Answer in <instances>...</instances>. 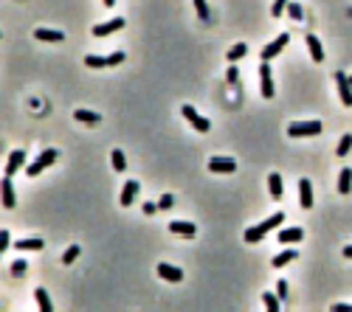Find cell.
I'll return each instance as SVG.
<instances>
[{
	"instance_id": "obj_1",
	"label": "cell",
	"mask_w": 352,
	"mask_h": 312,
	"mask_svg": "<svg viewBox=\"0 0 352 312\" xmlns=\"http://www.w3.org/2000/svg\"><path fill=\"white\" fill-rule=\"evenodd\" d=\"M282 223H285V214H282V211H276V214H271V217H268L265 223H259V225L248 228V231L242 233V239H245V242H262V239H265L268 233L273 231V228H279Z\"/></svg>"
},
{
	"instance_id": "obj_2",
	"label": "cell",
	"mask_w": 352,
	"mask_h": 312,
	"mask_svg": "<svg viewBox=\"0 0 352 312\" xmlns=\"http://www.w3.org/2000/svg\"><path fill=\"white\" fill-rule=\"evenodd\" d=\"M57 160V149H43L40 152V158L34 160V163H28L26 166V172H28V177H37V175H43V169H48V166Z\"/></svg>"
},
{
	"instance_id": "obj_3",
	"label": "cell",
	"mask_w": 352,
	"mask_h": 312,
	"mask_svg": "<svg viewBox=\"0 0 352 312\" xmlns=\"http://www.w3.org/2000/svg\"><path fill=\"white\" fill-rule=\"evenodd\" d=\"M321 133V121H293L288 127L290 138H304V135H319Z\"/></svg>"
},
{
	"instance_id": "obj_4",
	"label": "cell",
	"mask_w": 352,
	"mask_h": 312,
	"mask_svg": "<svg viewBox=\"0 0 352 312\" xmlns=\"http://www.w3.org/2000/svg\"><path fill=\"white\" fill-rule=\"evenodd\" d=\"M181 113H183V118H186L189 124H192L195 130H198V133H208V130H212V124H208V118H203L198 110H195L192 104H183L181 107Z\"/></svg>"
},
{
	"instance_id": "obj_5",
	"label": "cell",
	"mask_w": 352,
	"mask_h": 312,
	"mask_svg": "<svg viewBox=\"0 0 352 312\" xmlns=\"http://www.w3.org/2000/svg\"><path fill=\"white\" fill-rule=\"evenodd\" d=\"M23 166H26V152H23V149H14V152H9V160H6V172H3V175L14 177Z\"/></svg>"
},
{
	"instance_id": "obj_6",
	"label": "cell",
	"mask_w": 352,
	"mask_h": 312,
	"mask_svg": "<svg viewBox=\"0 0 352 312\" xmlns=\"http://www.w3.org/2000/svg\"><path fill=\"white\" fill-rule=\"evenodd\" d=\"M121 28H124V20L121 17H113V20H107V23L93 26V37H110V34L121 31Z\"/></svg>"
},
{
	"instance_id": "obj_7",
	"label": "cell",
	"mask_w": 352,
	"mask_h": 312,
	"mask_svg": "<svg viewBox=\"0 0 352 312\" xmlns=\"http://www.w3.org/2000/svg\"><path fill=\"white\" fill-rule=\"evenodd\" d=\"M259 82H262V96H265V99H273L276 87H273V76H271V65L268 62L259 65Z\"/></svg>"
},
{
	"instance_id": "obj_8",
	"label": "cell",
	"mask_w": 352,
	"mask_h": 312,
	"mask_svg": "<svg viewBox=\"0 0 352 312\" xmlns=\"http://www.w3.org/2000/svg\"><path fill=\"white\" fill-rule=\"evenodd\" d=\"M288 40H290V37H288V34H279V37H276V40H273V43H271V45H265V48H262V62H271V59H273V57H276V53H279V51H282V48H285V45H288Z\"/></svg>"
},
{
	"instance_id": "obj_9",
	"label": "cell",
	"mask_w": 352,
	"mask_h": 312,
	"mask_svg": "<svg viewBox=\"0 0 352 312\" xmlns=\"http://www.w3.org/2000/svg\"><path fill=\"white\" fill-rule=\"evenodd\" d=\"M158 276L161 279H166V281H172V284H178V281H183V270L181 267H175V265H166V262H161L158 267Z\"/></svg>"
},
{
	"instance_id": "obj_10",
	"label": "cell",
	"mask_w": 352,
	"mask_h": 312,
	"mask_svg": "<svg viewBox=\"0 0 352 312\" xmlns=\"http://www.w3.org/2000/svg\"><path fill=\"white\" fill-rule=\"evenodd\" d=\"M237 163L231 158H212L208 160V172H214V175H228V172H234Z\"/></svg>"
},
{
	"instance_id": "obj_11",
	"label": "cell",
	"mask_w": 352,
	"mask_h": 312,
	"mask_svg": "<svg viewBox=\"0 0 352 312\" xmlns=\"http://www.w3.org/2000/svg\"><path fill=\"white\" fill-rule=\"evenodd\" d=\"M336 79H338V96H341L344 107H352V82H349V76L336 74Z\"/></svg>"
},
{
	"instance_id": "obj_12",
	"label": "cell",
	"mask_w": 352,
	"mask_h": 312,
	"mask_svg": "<svg viewBox=\"0 0 352 312\" xmlns=\"http://www.w3.org/2000/svg\"><path fill=\"white\" fill-rule=\"evenodd\" d=\"M138 180H127V183H124V189H121V197H118V203H121L124 208L127 206H133V200H135V194H138Z\"/></svg>"
},
{
	"instance_id": "obj_13",
	"label": "cell",
	"mask_w": 352,
	"mask_h": 312,
	"mask_svg": "<svg viewBox=\"0 0 352 312\" xmlns=\"http://www.w3.org/2000/svg\"><path fill=\"white\" fill-rule=\"evenodd\" d=\"M299 203L302 208H313V186H310V180H299Z\"/></svg>"
},
{
	"instance_id": "obj_14",
	"label": "cell",
	"mask_w": 352,
	"mask_h": 312,
	"mask_svg": "<svg viewBox=\"0 0 352 312\" xmlns=\"http://www.w3.org/2000/svg\"><path fill=\"white\" fill-rule=\"evenodd\" d=\"M302 239H304L302 228H282L279 231V242L282 245H293V242H302Z\"/></svg>"
},
{
	"instance_id": "obj_15",
	"label": "cell",
	"mask_w": 352,
	"mask_h": 312,
	"mask_svg": "<svg viewBox=\"0 0 352 312\" xmlns=\"http://www.w3.org/2000/svg\"><path fill=\"white\" fill-rule=\"evenodd\" d=\"M34 37H37L40 43H62L65 34H62V31H54V28H37V31H34Z\"/></svg>"
},
{
	"instance_id": "obj_16",
	"label": "cell",
	"mask_w": 352,
	"mask_h": 312,
	"mask_svg": "<svg viewBox=\"0 0 352 312\" xmlns=\"http://www.w3.org/2000/svg\"><path fill=\"white\" fill-rule=\"evenodd\" d=\"M307 48H310L313 62H324V48H321V40L315 34H307Z\"/></svg>"
},
{
	"instance_id": "obj_17",
	"label": "cell",
	"mask_w": 352,
	"mask_h": 312,
	"mask_svg": "<svg viewBox=\"0 0 352 312\" xmlns=\"http://www.w3.org/2000/svg\"><path fill=\"white\" fill-rule=\"evenodd\" d=\"M296 256H299V250H296V248H288V250H282V253H276V256H273V262H271V265L279 270V267L290 265V262H293Z\"/></svg>"
},
{
	"instance_id": "obj_18",
	"label": "cell",
	"mask_w": 352,
	"mask_h": 312,
	"mask_svg": "<svg viewBox=\"0 0 352 312\" xmlns=\"http://www.w3.org/2000/svg\"><path fill=\"white\" fill-rule=\"evenodd\" d=\"M3 206H6V208H14V206H17L14 186H11V177H6V175H3Z\"/></svg>"
},
{
	"instance_id": "obj_19",
	"label": "cell",
	"mask_w": 352,
	"mask_h": 312,
	"mask_svg": "<svg viewBox=\"0 0 352 312\" xmlns=\"http://www.w3.org/2000/svg\"><path fill=\"white\" fill-rule=\"evenodd\" d=\"M169 231L172 233H178V236H195V228L192 223H183V219H175V223H169Z\"/></svg>"
},
{
	"instance_id": "obj_20",
	"label": "cell",
	"mask_w": 352,
	"mask_h": 312,
	"mask_svg": "<svg viewBox=\"0 0 352 312\" xmlns=\"http://www.w3.org/2000/svg\"><path fill=\"white\" fill-rule=\"evenodd\" d=\"M34 298H37V307L43 309V312H54V304H51L48 292H45L43 287H37V290H34Z\"/></svg>"
},
{
	"instance_id": "obj_21",
	"label": "cell",
	"mask_w": 352,
	"mask_h": 312,
	"mask_svg": "<svg viewBox=\"0 0 352 312\" xmlns=\"http://www.w3.org/2000/svg\"><path fill=\"white\" fill-rule=\"evenodd\" d=\"M14 248L17 250H43L45 245H43V239H17Z\"/></svg>"
},
{
	"instance_id": "obj_22",
	"label": "cell",
	"mask_w": 352,
	"mask_h": 312,
	"mask_svg": "<svg viewBox=\"0 0 352 312\" xmlns=\"http://www.w3.org/2000/svg\"><path fill=\"white\" fill-rule=\"evenodd\" d=\"M262 304H265L268 312H279V307H282V298L273 296V292H262Z\"/></svg>"
},
{
	"instance_id": "obj_23",
	"label": "cell",
	"mask_w": 352,
	"mask_h": 312,
	"mask_svg": "<svg viewBox=\"0 0 352 312\" xmlns=\"http://www.w3.org/2000/svg\"><path fill=\"white\" fill-rule=\"evenodd\" d=\"M349 189H352V169H341V175H338V191L349 194Z\"/></svg>"
},
{
	"instance_id": "obj_24",
	"label": "cell",
	"mask_w": 352,
	"mask_h": 312,
	"mask_svg": "<svg viewBox=\"0 0 352 312\" xmlns=\"http://www.w3.org/2000/svg\"><path fill=\"white\" fill-rule=\"evenodd\" d=\"M268 189H271V194L276 197H282V177L276 175V172H271V175H268Z\"/></svg>"
},
{
	"instance_id": "obj_25",
	"label": "cell",
	"mask_w": 352,
	"mask_h": 312,
	"mask_svg": "<svg viewBox=\"0 0 352 312\" xmlns=\"http://www.w3.org/2000/svg\"><path fill=\"white\" fill-rule=\"evenodd\" d=\"M74 118L82 124H99V113H91V110H76Z\"/></svg>"
},
{
	"instance_id": "obj_26",
	"label": "cell",
	"mask_w": 352,
	"mask_h": 312,
	"mask_svg": "<svg viewBox=\"0 0 352 312\" xmlns=\"http://www.w3.org/2000/svg\"><path fill=\"white\" fill-rule=\"evenodd\" d=\"M110 160H113V169H116V172H124L127 160H124V152H121V149H113V152H110Z\"/></svg>"
},
{
	"instance_id": "obj_27",
	"label": "cell",
	"mask_w": 352,
	"mask_h": 312,
	"mask_svg": "<svg viewBox=\"0 0 352 312\" xmlns=\"http://www.w3.org/2000/svg\"><path fill=\"white\" fill-rule=\"evenodd\" d=\"M195 11H198V17L203 23H212V11H208L206 0H195Z\"/></svg>"
},
{
	"instance_id": "obj_28",
	"label": "cell",
	"mask_w": 352,
	"mask_h": 312,
	"mask_svg": "<svg viewBox=\"0 0 352 312\" xmlns=\"http://www.w3.org/2000/svg\"><path fill=\"white\" fill-rule=\"evenodd\" d=\"M245 53H248V45H245V43H237V45L228 51V62H237V59H242Z\"/></svg>"
},
{
	"instance_id": "obj_29",
	"label": "cell",
	"mask_w": 352,
	"mask_h": 312,
	"mask_svg": "<svg viewBox=\"0 0 352 312\" xmlns=\"http://www.w3.org/2000/svg\"><path fill=\"white\" fill-rule=\"evenodd\" d=\"M85 65L87 68H110V62H107V57H85Z\"/></svg>"
},
{
	"instance_id": "obj_30",
	"label": "cell",
	"mask_w": 352,
	"mask_h": 312,
	"mask_svg": "<svg viewBox=\"0 0 352 312\" xmlns=\"http://www.w3.org/2000/svg\"><path fill=\"white\" fill-rule=\"evenodd\" d=\"M288 14H290V20H302L304 11H302V6L296 3V0H290V3H288Z\"/></svg>"
},
{
	"instance_id": "obj_31",
	"label": "cell",
	"mask_w": 352,
	"mask_h": 312,
	"mask_svg": "<svg viewBox=\"0 0 352 312\" xmlns=\"http://www.w3.org/2000/svg\"><path fill=\"white\" fill-rule=\"evenodd\" d=\"M349 149H352V135H344V138H341V143H338V149H336L338 158H344V155H347Z\"/></svg>"
},
{
	"instance_id": "obj_32",
	"label": "cell",
	"mask_w": 352,
	"mask_h": 312,
	"mask_svg": "<svg viewBox=\"0 0 352 312\" xmlns=\"http://www.w3.org/2000/svg\"><path fill=\"white\" fill-rule=\"evenodd\" d=\"M26 270H28V265L23 259H17L14 265H11V276H14V279H20V276H26Z\"/></svg>"
},
{
	"instance_id": "obj_33",
	"label": "cell",
	"mask_w": 352,
	"mask_h": 312,
	"mask_svg": "<svg viewBox=\"0 0 352 312\" xmlns=\"http://www.w3.org/2000/svg\"><path fill=\"white\" fill-rule=\"evenodd\" d=\"M288 3H290V0H273L271 14H273V17H282V11H288Z\"/></svg>"
},
{
	"instance_id": "obj_34",
	"label": "cell",
	"mask_w": 352,
	"mask_h": 312,
	"mask_svg": "<svg viewBox=\"0 0 352 312\" xmlns=\"http://www.w3.org/2000/svg\"><path fill=\"white\" fill-rule=\"evenodd\" d=\"M76 256H79V245H71V248L62 253V262H65V265H71V262H74Z\"/></svg>"
},
{
	"instance_id": "obj_35",
	"label": "cell",
	"mask_w": 352,
	"mask_h": 312,
	"mask_svg": "<svg viewBox=\"0 0 352 312\" xmlns=\"http://www.w3.org/2000/svg\"><path fill=\"white\" fill-rule=\"evenodd\" d=\"M276 296L279 298H282V301H288V298H290V292H288V281H279V284H276Z\"/></svg>"
},
{
	"instance_id": "obj_36",
	"label": "cell",
	"mask_w": 352,
	"mask_h": 312,
	"mask_svg": "<svg viewBox=\"0 0 352 312\" xmlns=\"http://www.w3.org/2000/svg\"><path fill=\"white\" fill-rule=\"evenodd\" d=\"M107 62H110V68H113V65H121L124 62V53L121 51H113L110 57H107Z\"/></svg>"
},
{
	"instance_id": "obj_37",
	"label": "cell",
	"mask_w": 352,
	"mask_h": 312,
	"mask_svg": "<svg viewBox=\"0 0 352 312\" xmlns=\"http://www.w3.org/2000/svg\"><path fill=\"white\" fill-rule=\"evenodd\" d=\"M172 206H175V200H172V194H164V197H161V200H158V208H164V211H166V208H172Z\"/></svg>"
},
{
	"instance_id": "obj_38",
	"label": "cell",
	"mask_w": 352,
	"mask_h": 312,
	"mask_svg": "<svg viewBox=\"0 0 352 312\" xmlns=\"http://www.w3.org/2000/svg\"><path fill=\"white\" fill-rule=\"evenodd\" d=\"M11 245V236H9V231H0V250H6Z\"/></svg>"
},
{
	"instance_id": "obj_39",
	"label": "cell",
	"mask_w": 352,
	"mask_h": 312,
	"mask_svg": "<svg viewBox=\"0 0 352 312\" xmlns=\"http://www.w3.org/2000/svg\"><path fill=\"white\" fill-rule=\"evenodd\" d=\"M155 208H158V203H144V214H155Z\"/></svg>"
},
{
	"instance_id": "obj_40",
	"label": "cell",
	"mask_w": 352,
	"mask_h": 312,
	"mask_svg": "<svg viewBox=\"0 0 352 312\" xmlns=\"http://www.w3.org/2000/svg\"><path fill=\"white\" fill-rule=\"evenodd\" d=\"M347 309H352L349 304H332V312H347Z\"/></svg>"
},
{
	"instance_id": "obj_41",
	"label": "cell",
	"mask_w": 352,
	"mask_h": 312,
	"mask_svg": "<svg viewBox=\"0 0 352 312\" xmlns=\"http://www.w3.org/2000/svg\"><path fill=\"white\" fill-rule=\"evenodd\" d=\"M225 76H228V82H237V68H228V74H225Z\"/></svg>"
},
{
	"instance_id": "obj_42",
	"label": "cell",
	"mask_w": 352,
	"mask_h": 312,
	"mask_svg": "<svg viewBox=\"0 0 352 312\" xmlns=\"http://www.w3.org/2000/svg\"><path fill=\"white\" fill-rule=\"evenodd\" d=\"M344 256H347V259H352V245H349V248H344Z\"/></svg>"
},
{
	"instance_id": "obj_43",
	"label": "cell",
	"mask_w": 352,
	"mask_h": 312,
	"mask_svg": "<svg viewBox=\"0 0 352 312\" xmlns=\"http://www.w3.org/2000/svg\"><path fill=\"white\" fill-rule=\"evenodd\" d=\"M104 6H116V0H104Z\"/></svg>"
}]
</instances>
